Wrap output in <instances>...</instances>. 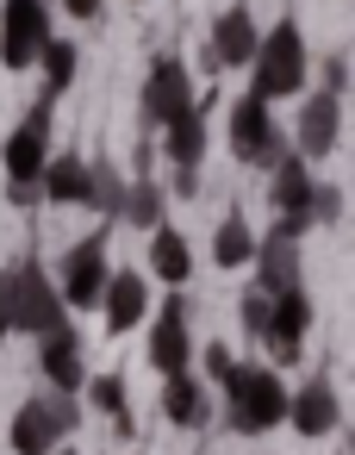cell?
<instances>
[{
	"mask_svg": "<svg viewBox=\"0 0 355 455\" xmlns=\"http://www.w3.org/2000/svg\"><path fill=\"white\" fill-rule=\"evenodd\" d=\"M305 69H312V51H305L299 20L287 13L274 32H262V44H256V57H249V94H256L262 107L293 100V94L305 88Z\"/></svg>",
	"mask_w": 355,
	"mask_h": 455,
	"instance_id": "1",
	"label": "cell"
},
{
	"mask_svg": "<svg viewBox=\"0 0 355 455\" xmlns=\"http://www.w3.org/2000/svg\"><path fill=\"white\" fill-rule=\"evenodd\" d=\"M225 424L237 436H268L274 424H287V380L274 368H231L225 380Z\"/></svg>",
	"mask_w": 355,
	"mask_h": 455,
	"instance_id": "2",
	"label": "cell"
},
{
	"mask_svg": "<svg viewBox=\"0 0 355 455\" xmlns=\"http://www.w3.org/2000/svg\"><path fill=\"white\" fill-rule=\"evenodd\" d=\"M75 424H82V399L75 393H38V399H26L13 411L7 443H13V455H51V449H63L75 436Z\"/></svg>",
	"mask_w": 355,
	"mask_h": 455,
	"instance_id": "3",
	"label": "cell"
},
{
	"mask_svg": "<svg viewBox=\"0 0 355 455\" xmlns=\"http://www.w3.org/2000/svg\"><path fill=\"white\" fill-rule=\"evenodd\" d=\"M7 287H13V331L51 337V331L69 324V306H63L57 281L44 275V262H13V268H7Z\"/></svg>",
	"mask_w": 355,
	"mask_h": 455,
	"instance_id": "4",
	"label": "cell"
},
{
	"mask_svg": "<svg viewBox=\"0 0 355 455\" xmlns=\"http://www.w3.org/2000/svg\"><path fill=\"white\" fill-rule=\"evenodd\" d=\"M231 156H237L243 169H274V163L287 156V132L274 125V113H268L256 94H243V100L231 107Z\"/></svg>",
	"mask_w": 355,
	"mask_h": 455,
	"instance_id": "5",
	"label": "cell"
},
{
	"mask_svg": "<svg viewBox=\"0 0 355 455\" xmlns=\"http://www.w3.org/2000/svg\"><path fill=\"white\" fill-rule=\"evenodd\" d=\"M150 368L169 380V374H187L193 368V306H187V293H169L162 299V312L150 318Z\"/></svg>",
	"mask_w": 355,
	"mask_h": 455,
	"instance_id": "6",
	"label": "cell"
},
{
	"mask_svg": "<svg viewBox=\"0 0 355 455\" xmlns=\"http://www.w3.org/2000/svg\"><path fill=\"white\" fill-rule=\"evenodd\" d=\"M44 38H51V0H7L0 7V63L7 69H32Z\"/></svg>",
	"mask_w": 355,
	"mask_h": 455,
	"instance_id": "7",
	"label": "cell"
},
{
	"mask_svg": "<svg viewBox=\"0 0 355 455\" xmlns=\"http://www.w3.org/2000/svg\"><path fill=\"white\" fill-rule=\"evenodd\" d=\"M106 281H113V262H106V231H94V237H82V243L69 250L57 293H63V306H69V312H94V306H100V293H106Z\"/></svg>",
	"mask_w": 355,
	"mask_h": 455,
	"instance_id": "8",
	"label": "cell"
},
{
	"mask_svg": "<svg viewBox=\"0 0 355 455\" xmlns=\"http://www.w3.org/2000/svg\"><path fill=\"white\" fill-rule=\"evenodd\" d=\"M44 163H51V107H32V113L13 125V138L0 144V169H7V188H38Z\"/></svg>",
	"mask_w": 355,
	"mask_h": 455,
	"instance_id": "9",
	"label": "cell"
},
{
	"mask_svg": "<svg viewBox=\"0 0 355 455\" xmlns=\"http://www.w3.org/2000/svg\"><path fill=\"white\" fill-rule=\"evenodd\" d=\"M181 113H193V76H187L175 57H162V63L144 76L138 119H144V125H169V119H181Z\"/></svg>",
	"mask_w": 355,
	"mask_h": 455,
	"instance_id": "10",
	"label": "cell"
},
{
	"mask_svg": "<svg viewBox=\"0 0 355 455\" xmlns=\"http://www.w3.org/2000/svg\"><path fill=\"white\" fill-rule=\"evenodd\" d=\"M293 144H299L293 156H305V163H312V156H330V150L343 144V100L324 94V88L305 94V107L293 113Z\"/></svg>",
	"mask_w": 355,
	"mask_h": 455,
	"instance_id": "11",
	"label": "cell"
},
{
	"mask_svg": "<svg viewBox=\"0 0 355 455\" xmlns=\"http://www.w3.org/2000/svg\"><path fill=\"white\" fill-rule=\"evenodd\" d=\"M305 331H312V299H305V293H268V331H262L268 362H280V368L299 362Z\"/></svg>",
	"mask_w": 355,
	"mask_h": 455,
	"instance_id": "12",
	"label": "cell"
},
{
	"mask_svg": "<svg viewBox=\"0 0 355 455\" xmlns=\"http://www.w3.org/2000/svg\"><path fill=\"white\" fill-rule=\"evenodd\" d=\"M38 368H44V387H51V393H82V387H88V362H82L75 324L38 337Z\"/></svg>",
	"mask_w": 355,
	"mask_h": 455,
	"instance_id": "13",
	"label": "cell"
},
{
	"mask_svg": "<svg viewBox=\"0 0 355 455\" xmlns=\"http://www.w3.org/2000/svg\"><path fill=\"white\" fill-rule=\"evenodd\" d=\"M287 418H293L299 436H330L343 424V399H336L330 374H312L299 393H287Z\"/></svg>",
	"mask_w": 355,
	"mask_h": 455,
	"instance_id": "14",
	"label": "cell"
},
{
	"mask_svg": "<svg viewBox=\"0 0 355 455\" xmlns=\"http://www.w3.org/2000/svg\"><path fill=\"white\" fill-rule=\"evenodd\" d=\"M100 312H106V331H113V337L138 331V324L150 318V281H144L138 268H113V281H106V293H100Z\"/></svg>",
	"mask_w": 355,
	"mask_h": 455,
	"instance_id": "15",
	"label": "cell"
},
{
	"mask_svg": "<svg viewBox=\"0 0 355 455\" xmlns=\"http://www.w3.org/2000/svg\"><path fill=\"white\" fill-rule=\"evenodd\" d=\"M256 44H262V26L249 20V7H225L218 26H212V63L218 69H249Z\"/></svg>",
	"mask_w": 355,
	"mask_h": 455,
	"instance_id": "16",
	"label": "cell"
},
{
	"mask_svg": "<svg viewBox=\"0 0 355 455\" xmlns=\"http://www.w3.org/2000/svg\"><path fill=\"white\" fill-rule=\"evenodd\" d=\"M256 281H262V293H305L299 243H287V237H256Z\"/></svg>",
	"mask_w": 355,
	"mask_h": 455,
	"instance_id": "17",
	"label": "cell"
},
{
	"mask_svg": "<svg viewBox=\"0 0 355 455\" xmlns=\"http://www.w3.org/2000/svg\"><path fill=\"white\" fill-rule=\"evenodd\" d=\"M162 418L175 424V430H206L212 424V393H206V380L187 368V374H169V387H162Z\"/></svg>",
	"mask_w": 355,
	"mask_h": 455,
	"instance_id": "18",
	"label": "cell"
},
{
	"mask_svg": "<svg viewBox=\"0 0 355 455\" xmlns=\"http://www.w3.org/2000/svg\"><path fill=\"white\" fill-rule=\"evenodd\" d=\"M150 275L162 287H187L193 281V243L175 231V225H156L150 231Z\"/></svg>",
	"mask_w": 355,
	"mask_h": 455,
	"instance_id": "19",
	"label": "cell"
},
{
	"mask_svg": "<svg viewBox=\"0 0 355 455\" xmlns=\"http://www.w3.org/2000/svg\"><path fill=\"white\" fill-rule=\"evenodd\" d=\"M268 175H274V188H268V206H274V212H305V206H312V188H318V181H312V163H305V156L287 150ZM305 219H312V212H305Z\"/></svg>",
	"mask_w": 355,
	"mask_h": 455,
	"instance_id": "20",
	"label": "cell"
},
{
	"mask_svg": "<svg viewBox=\"0 0 355 455\" xmlns=\"http://www.w3.org/2000/svg\"><path fill=\"white\" fill-rule=\"evenodd\" d=\"M82 206H94L106 225L119 219V206H125V175H119L106 156H94V163L82 169Z\"/></svg>",
	"mask_w": 355,
	"mask_h": 455,
	"instance_id": "21",
	"label": "cell"
},
{
	"mask_svg": "<svg viewBox=\"0 0 355 455\" xmlns=\"http://www.w3.org/2000/svg\"><path fill=\"white\" fill-rule=\"evenodd\" d=\"M162 150H169L175 169H200V156H206V119H200V107L162 125Z\"/></svg>",
	"mask_w": 355,
	"mask_h": 455,
	"instance_id": "22",
	"label": "cell"
},
{
	"mask_svg": "<svg viewBox=\"0 0 355 455\" xmlns=\"http://www.w3.org/2000/svg\"><path fill=\"white\" fill-rule=\"evenodd\" d=\"M38 69H44V107L57 100V94H69V82H75V69H82V51L69 44V38H44V51H38Z\"/></svg>",
	"mask_w": 355,
	"mask_h": 455,
	"instance_id": "23",
	"label": "cell"
},
{
	"mask_svg": "<svg viewBox=\"0 0 355 455\" xmlns=\"http://www.w3.org/2000/svg\"><path fill=\"white\" fill-rule=\"evenodd\" d=\"M82 156H51L44 163V175H38V194L51 200V206H82Z\"/></svg>",
	"mask_w": 355,
	"mask_h": 455,
	"instance_id": "24",
	"label": "cell"
},
{
	"mask_svg": "<svg viewBox=\"0 0 355 455\" xmlns=\"http://www.w3.org/2000/svg\"><path fill=\"white\" fill-rule=\"evenodd\" d=\"M162 206H169V194H162L150 175H138V181H125V206H119V219L138 225V231H156V225H162Z\"/></svg>",
	"mask_w": 355,
	"mask_h": 455,
	"instance_id": "25",
	"label": "cell"
},
{
	"mask_svg": "<svg viewBox=\"0 0 355 455\" xmlns=\"http://www.w3.org/2000/svg\"><path fill=\"white\" fill-rule=\"evenodd\" d=\"M212 262H218V268L256 262V231H249L243 212H225V225H218V237H212Z\"/></svg>",
	"mask_w": 355,
	"mask_h": 455,
	"instance_id": "26",
	"label": "cell"
},
{
	"mask_svg": "<svg viewBox=\"0 0 355 455\" xmlns=\"http://www.w3.org/2000/svg\"><path fill=\"white\" fill-rule=\"evenodd\" d=\"M88 393H94V411H106V418L125 411V380H119V374H94Z\"/></svg>",
	"mask_w": 355,
	"mask_h": 455,
	"instance_id": "27",
	"label": "cell"
},
{
	"mask_svg": "<svg viewBox=\"0 0 355 455\" xmlns=\"http://www.w3.org/2000/svg\"><path fill=\"white\" fill-rule=\"evenodd\" d=\"M305 212H312V225H336V219H343V188L318 181V188H312V206H305Z\"/></svg>",
	"mask_w": 355,
	"mask_h": 455,
	"instance_id": "28",
	"label": "cell"
},
{
	"mask_svg": "<svg viewBox=\"0 0 355 455\" xmlns=\"http://www.w3.org/2000/svg\"><path fill=\"white\" fill-rule=\"evenodd\" d=\"M237 318H243V331H249V337H262V331H268V293H262V287H256V293H243Z\"/></svg>",
	"mask_w": 355,
	"mask_h": 455,
	"instance_id": "29",
	"label": "cell"
},
{
	"mask_svg": "<svg viewBox=\"0 0 355 455\" xmlns=\"http://www.w3.org/2000/svg\"><path fill=\"white\" fill-rule=\"evenodd\" d=\"M324 94H336V100L349 94V57H343V51L324 57Z\"/></svg>",
	"mask_w": 355,
	"mask_h": 455,
	"instance_id": "30",
	"label": "cell"
},
{
	"mask_svg": "<svg viewBox=\"0 0 355 455\" xmlns=\"http://www.w3.org/2000/svg\"><path fill=\"white\" fill-rule=\"evenodd\" d=\"M231 368H237V355H231L225 343H212V349H206V374H212V380L225 387V380H231Z\"/></svg>",
	"mask_w": 355,
	"mask_h": 455,
	"instance_id": "31",
	"label": "cell"
},
{
	"mask_svg": "<svg viewBox=\"0 0 355 455\" xmlns=\"http://www.w3.org/2000/svg\"><path fill=\"white\" fill-rule=\"evenodd\" d=\"M175 200H200V169H175Z\"/></svg>",
	"mask_w": 355,
	"mask_h": 455,
	"instance_id": "32",
	"label": "cell"
},
{
	"mask_svg": "<svg viewBox=\"0 0 355 455\" xmlns=\"http://www.w3.org/2000/svg\"><path fill=\"white\" fill-rule=\"evenodd\" d=\"M13 331V287H7V275H0V337Z\"/></svg>",
	"mask_w": 355,
	"mask_h": 455,
	"instance_id": "33",
	"label": "cell"
},
{
	"mask_svg": "<svg viewBox=\"0 0 355 455\" xmlns=\"http://www.w3.org/2000/svg\"><path fill=\"white\" fill-rule=\"evenodd\" d=\"M63 7H69V20H94V13H100V0H63Z\"/></svg>",
	"mask_w": 355,
	"mask_h": 455,
	"instance_id": "34",
	"label": "cell"
},
{
	"mask_svg": "<svg viewBox=\"0 0 355 455\" xmlns=\"http://www.w3.org/2000/svg\"><path fill=\"white\" fill-rule=\"evenodd\" d=\"M51 455H75V449H51Z\"/></svg>",
	"mask_w": 355,
	"mask_h": 455,
	"instance_id": "35",
	"label": "cell"
}]
</instances>
